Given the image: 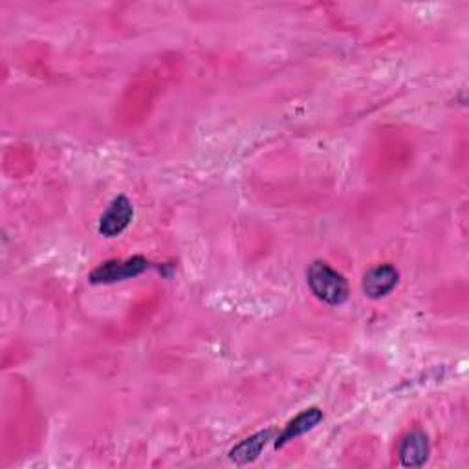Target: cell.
<instances>
[{
    "label": "cell",
    "instance_id": "7",
    "mask_svg": "<svg viewBox=\"0 0 469 469\" xmlns=\"http://www.w3.org/2000/svg\"><path fill=\"white\" fill-rule=\"evenodd\" d=\"M273 429H266L261 433H255L254 436L242 440L240 444H237L231 451H230V458L231 462L244 465V464H250L255 462L259 458V455L262 453V449L266 448V444L271 440L273 436Z\"/></svg>",
    "mask_w": 469,
    "mask_h": 469
},
{
    "label": "cell",
    "instance_id": "3",
    "mask_svg": "<svg viewBox=\"0 0 469 469\" xmlns=\"http://www.w3.org/2000/svg\"><path fill=\"white\" fill-rule=\"evenodd\" d=\"M134 207L127 197H116L99 218V233L106 238L121 235L132 223Z\"/></svg>",
    "mask_w": 469,
    "mask_h": 469
},
{
    "label": "cell",
    "instance_id": "4",
    "mask_svg": "<svg viewBox=\"0 0 469 469\" xmlns=\"http://www.w3.org/2000/svg\"><path fill=\"white\" fill-rule=\"evenodd\" d=\"M400 283V273L393 264H379L369 270L363 277V292L369 299L389 295Z\"/></svg>",
    "mask_w": 469,
    "mask_h": 469
},
{
    "label": "cell",
    "instance_id": "5",
    "mask_svg": "<svg viewBox=\"0 0 469 469\" xmlns=\"http://www.w3.org/2000/svg\"><path fill=\"white\" fill-rule=\"evenodd\" d=\"M321 422H323V410L319 407H310L307 410H302L301 415H297L292 422H288L285 431L277 436V440H275L273 448L275 449L285 448L286 444L292 442V440H295V438L302 436L305 433L316 429Z\"/></svg>",
    "mask_w": 469,
    "mask_h": 469
},
{
    "label": "cell",
    "instance_id": "2",
    "mask_svg": "<svg viewBox=\"0 0 469 469\" xmlns=\"http://www.w3.org/2000/svg\"><path fill=\"white\" fill-rule=\"evenodd\" d=\"M147 268L149 262L142 255H136L125 261H106L90 273L89 279L92 285H113L118 281L134 279L137 275H142Z\"/></svg>",
    "mask_w": 469,
    "mask_h": 469
},
{
    "label": "cell",
    "instance_id": "1",
    "mask_svg": "<svg viewBox=\"0 0 469 469\" xmlns=\"http://www.w3.org/2000/svg\"><path fill=\"white\" fill-rule=\"evenodd\" d=\"M309 286L312 293L330 307H340L348 299V283L340 271L323 261H316L309 268Z\"/></svg>",
    "mask_w": 469,
    "mask_h": 469
},
{
    "label": "cell",
    "instance_id": "6",
    "mask_svg": "<svg viewBox=\"0 0 469 469\" xmlns=\"http://www.w3.org/2000/svg\"><path fill=\"white\" fill-rule=\"evenodd\" d=\"M429 458V440L422 431L409 433L400 444V460L405 467H420Z\"/></svg>",
    "mask_w": 469,
    "mask_h": 469
}]
</instances>
